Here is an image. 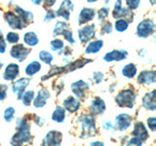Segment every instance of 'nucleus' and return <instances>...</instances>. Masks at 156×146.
Returning a JSON list of instances; mask_svg holds the SVG:
<instances>
[{
  "instance_id": "obj_1",
  "label": "nucleus",
  "mask_w": 156,
  "mask_h": 146,
  "mask_svg": "<svg viewBox=\"0 0 156 146\" xmlns=\"http://www.w3.org/2000/svg\"><path fill=\"white\" fill-rule=\"evenodd\" d=\"M17 133L13 135L11 138L12 145H22L27 143L31 140V134H30V126L26 121V118H19L17 120Z\"/></svg>"
},
{
  "instance_id": "obj_2",
  "label": "nucleus",
  "mask_w": 156,
  "mask_h": 146,
  "mask_svg": "<svg viewBox=\"0 0 156 146\" xmlns=\"http://www.w3.org/2000/svg\"><path fill=\"white\" fill-rule=\"evenodd\" d=\"M77 121L82 124V138H89L97 134L96 120L93 114H81L78 117Z\"/></svg>"
},
{
  "instance_id": "obj_3",
  "label": "nucleus",
  "mask_w": 156,
  "mask_h": 146,
  "mask_svg": "<svg viewBox=\"0 0 156 146\" xmlns=\"http://www.w3.org/2000/svg\"><path fill=\"white\" fill-rule=\"evenodd\" d=\"M136 100V94L134 90L126 89L121 91L115 96V102L120 107H127V108H133Z\"/></svg>"
},
{
  "instance_id": "obj_4",
  "label": "nucleus",
  "mask_w": 156,
  "mask_h": 146,
  "mask_svg": "<svg viewBox=\"0 0 156 146\" xmlns=\"http://www.w3.org/2000/svg\"><path fill=\"white\" fill-rule=\"evenodd\" d=\"M155 30V23L152 19H144L143 22H140L138 24L136 27V34L139 37L141 38H146L150 36L151 34H153Z\"/></svg>"
},
{
  "instance_id": "obj_5",
  "label": "nucleus",
  "mask_w": 156,
  "mask_h": 146,
  "mask_svg": "<svg viewBox=\"0 0 156 146\" xmlns=\"http://www.w3.org/2000/svg\"><path fill=\"white\" fill-rule=\"evenodd\" d=\"M96 35V26L95 24H89L80 29H78V37L82 43L89 42L92 38Z\"/></svg>"
},
{
  "instance_id": "obj_6",
  "label": "nucleus",
  "mask_w": 156,
  "mask_h": 146,
  "mask_svg": "<svg viewBox=\"0 0 156 146\" xmlns=\"http://www.w3.org/2000/svg\"><path fill=\"white\" fill-rule=\"evenodd\" d=\"M29 54V50L24 47L23 44H16L12 47L10 55L13 58H16L19 61H23Z\"/></svg>"
},
{
  "instance_id": "obj_7",
  "label": "nucleus",
  "mask_w": 156,
  "mask_h": 146,
  "mask_svg": "<svg viewBox=\"0 0 156 146\" xmlns=\"http://www.w3.org/2000/svg\"><path fill=\"white\" fill-rule=\"evenodd\" d=\"M70 88L77 99H83L85 96L86 92L89 90V84L83 80H78L76 82H73Z\"/></svg>"
},
{
  "instance_id": "obj_8",
  "label": "nucleus",
  "mask_w": 156,
  "mask_h": 146,
  "mask_svg": "<svg viewBox=\"0 0 156 146\" xmlns=\"http://www.w3.org/2000/svg\"><path fill=\"white\" fill-rule=\"evenodd\" d=\"M4 19H5V21H6V23H8V26L12 29H22L24 26V23L21 19V18L15 13H12V12L5 13Z\"/></svg>"
},
{
  "instance_id": "obj_9",
  "label": "nucleus",
  "mask_w": 156,
  "mask_h": 146,
  "mask_svg": "<svg viewBox=\"0 0 156 146\" xmlns=\"http://www.w3.org/2000/svg\"><path fill=\"white\" fill-rule=\"evenodd\" d=\"M132 117L127 113H121L115 117V128L120 130L124 131L129 129L132 124Z\"/></svg>"
},
{
  "instance_id": "obj_10",
  "label": "nucleus",
  "mask_w": 156,
  "mask_h": 146,
  "mask_svg": "<svg viewBox=\"0 0 156 146\" xmlns=\"http://www.w3.org/2000/svg\"><path fill=\"white\" fill-rule=\"evenodd\" d=\"M29 82H30V80L28 78H20V79L16 80L12 84V91L17 96L18 99H21L23 92L26 90V88L28 86Z\"/></svg>"
},
{
  "instance_id": "obj_11",
  "label": "nucleus",
  "mask_w": 156,
  "mask_h": 146,
  "mask_svg": "<svg viewBox=\"0 0 156 146\" xmlns=\"http://www.w3.org/2000/svg\"><path fill=\"white\" fill-rule=\"evenodd\" d=\"M73 9H74V6H73L71 0H63L60 8L56 12V15L58 17H62L66 21H67V19H69L70 12L73 11Z\"/></svg>"
},
{
  "instance_id": "obj_12",
  "label": "nucleus",
  "mask_w": 156,
  "mask_h": 146,
  "mask_svg": "<svg viewBox=\"0 0 156 146\" xmlns=\"http://www.w3.org/2000/svg\"><path fill=\"white\" fill-rule=\"evenodd\" d=\"M62 140V134L58 130H50L44 137L43 145H60Z\"/></svg>"
},
{
  "instance_id": "obj_13",
  "label": "nucleus",
  "mask_w": 156,
  "mask_h": 146,
  "mask_svg": "<svg viewBox=\"0 0 156 146\" xmlns=\"http://www.w3.org/2000/svg\"><path fill=\"white\" fill-rule=\"evenodd\" d=\"M128 57V52L125 50H113L109 53H106L104 56V61H121Z\"/></svg>"
},
{
  "instance_id": "obj_14",
  "label": "nucleus",
  "mask_w": 156,
  "mask_h": 146,
  "mask_svg": "<svg viewBox=\"0 0 156 146\" xmlns=\"http://www.w3.org/2000/svg\"><path fill=\"white\" fill-rule=\"evenodd\" d=\"M156 79V72L154 70H144L140 73L138 76V83L139 84H153Z\"/></svg>"
},
{
  "instance_id": "obj_15",
  "label": "nucleus",
  "mask_w": 156,
  "mask_h": 146,
  "mask_svg": "<svg viewBox=\"0 0 156 146\" xmlns=\"http://www.w3.org/2000/svg\"><path fill=\"white\" fill-rule=\"evenodd\" d=\"M132 134L141 141H144L148 137V131L141 122H136L134 124V130L132 131Z\"/></svg>"
},
{
  "instance_id": "obj_16",
  "label": "nucleus",
  "mask_w": 156,
  "mask_h": 146,
  "mask_svg": "<svg viewBox=\"0 0 156 146\" xmlns=\"http://www.w3.org/2000/svg\"><path fill=\"white\" fill-rule=\"evenodd\" d=\"M50 99V92L46 89H42L38 92L37 96L34 97L33 99V105L35 108H41L45 106L47 100Z\"/></svg>"
},
{
  "instance_id": "obj_17",
  "label": "nucleus",
  "mask_w": 156,
  "mask_h": 146,
  "mask_svg": "<svg viewBox=\"0 0 156 146\" xmlns=\"http://www.w3.org/2000/svg\"><path fill=\"white\" fill-rule=\"evenodd\" d=\"M105 110V102L100 97H95L90 104V111L93 115H101Z\"/></svg>"
},
{
  "instance_id": "obj_18",
  "label": "nucleus",
  "mask_w": 156,
  "mask_h": 146,
  "mask_svg": "<svg viewBox=\"0 0 156 146\" xmlns=\"http://www.w3.org/2000/svg\"><path fill=\"white\" fill-rule=\"evenodd\" d=\"M20 73V67L16 63H10L7 65L6 69L4 71L3 78L6 81H13L18 77Z\"/></svg>"
},
{
  "instance_id": "obj_19",
  "label": "nucleus",
  "mask_w": 156,
  "mask_h": 146,
  "mask_svg": "<svg viewBox=\"0 0 156 146\" xmlns=\"http://www.w3.org/2000/svg\"><path fill=\"white\" fill-rule=\"evenodd\" d=\"M80 101L74 96H68L66 99L63 100V108L69 113H74L80 108Z\"/></svg>"
},
{
  "instance_id": "obj_20",
  "label": "nucleus",
  "mask_w": 156,
  "mask_h": 146,
  "mask_svg": "<svg viewBox=\"0 0 156 146\" xmlns=\"http://www.w3.org/2000/svg\"><path fill=\"white\" fill-rule=\"evenodd\" d=\"M96 15L95 10L93 8H83L78 16V23L85 24L86 23L92 21Z\"/></svg>"
},
{
  "instance_id": "obj_21",
  "label": "nucleus",
  "mask_w": 156,
  "mask_h": 146,
  "mask_svg": "<svg viewBox=\"0 0 156 146\" xmlns=\"http://www.w3.org/2000/svg\"><path fill=\"white\" fill-rule=\"evenodd\" d=\"M143 105L144 108L150 111H154L156 109V104H155V90L150 91L143 99Z\"/></svg>"
},
{
  "instance_id": "obj_22",
  "label": "nucleus",
  "mask_w": 156,
  "mask_h": 146,
  "mask_svg": "<svg viewBox=\"0 0 156 146\" xmlns=\"http://www.w3.org/2000/svg\"><path fill=\"white\" fill-rule=\"evenodd\" d=\"M112 16H113V18H115V19H124L129 23L134 19V14L129 8H123V7H122L119 11L113 12Z\"/></svg>"
},
{
  "instance_id": "obj_23",
  "label": "nucleus",
  "mask_w": 156,
  "mask_h": 146,
  "mask_svg": "<svg viewBox=\"0 0 156 146\" xmlns=\"http://www.w3.org/2000/svg\"><path fill=\"white\" fill-rule=\"evenodd\" d=\"M15 12H16V14L21 18V19L24 23V26H27V23H31L33 21V14L31 12L26 11V10H23L20 6L15 7Z\"/></svg>"
},
{
  "instance_id": "obj_24",
  "label": "nucleus",
  "mask_w": 156,
  "mask_h": 146,
  "mask_svg": "<svg viewBox=\"0 0 156 146\" xmlns=\"http://www.w3.org/2000/svg\"><path fill=\"white\" fill-rule=\"evenodd\" d=\"M91 61H92L91 60L81 58V60H78V61H75L73 62H70V63H68V64L66 65V72L68 73V72L74 71V70L78 69V68H82L85 64H87V63H89Z\"/></svg>"
},
{
  "instance_id": "obj_25",
  "label": "nucleus",
  "mask_w": 156,
  "mask_h": 146,
  "mask_svg": "<svg viewBox=\"0 0 156 146\" xmlns=\"http://www.w3.org/2000/svg\"><path fill=\"white\" fill-rule=\"evenodd\" d=\"M104 46V41L102 40H95V41H92L88 44V46L85 49V53L90 55V54H97L99 53L100 50Z\"/></svg>"
},
{
  "instance_id": "obj_26",
  "label": "nucleus",
  "mask_w": 156,
  "mask_h": 146,
  "mask_svg": "<svg viewBox=\"0 0 156 146\" xmlns=\"http://www.w3.org/2000/svg\"><path fill=\"white\" fill-rule=\"evenodd\" d=\"M66 119V109L63 106L58 105L52 114V120L57 123H62Z\"/></svg>"
},
{
  "instance_id": "obj_27",
  "label": "nucleus",
  "mask_w": 156,
  "mask_h": 146,
  "mask_svg": "<svg viewBox=\"0 0 156 146\" xmlns=\"http://www.w3.org/2000/svg\"><path fill=\"white\" fill-rule=\"evenodd\" d=\"M23 42L29 47H34L38 44V37L34 32L29 31L23 35Z\"/></svg>"
},
{
  "instance_id": "obj_28",
  "label": "nucleus",
  "mask_w": 156,
  "mask_h": 146,
  "mask_svg": "<svg viewBox=\"0 0 156 146\" xmlns=\"http://www.w3.org/2000/svg\"><path fill=\"white\" fill-rule=\"evenodd\" d=\"M136 74V66L134 63H128L122 68V75L127 78H134Z\"/></svg>"
},
{
  "instance_id": "obj_29",
  "label": "nucleus",
  "mask_w": 156,
  "mask_h": 146,
  "mask_svg": "<svg viewBox=\"0 0 156 146\" xmlns=\"http://www.w3.org/2000/svg\"><path fill=\"white\" fill-rule=\"evenodd\" d=\"M41 69V64L39 61H31L30 63H28L27 66L26 67V74L28 76H33L34 74H36L38 71H40Z\"/></svg>"
},
{
  "instance_id": "obj_30",
  "label": "nucleus",
  "mask_w": 156,
  "mask_h": 146,
  "mask_svg": "<svg viewBox=\"0 0 156 146\" xmlns=\"http://www.w3.org/2000/svg\"><path fill=\"white\" fill-rule=\"evenodd\" d=\"M21 99L23 101V105L29 106V105L31 104V101L34 99V92L32 90L23 92V96L21 97Z\"/></svg>"
},
{
  "instance_id": "obj_31",
  "label": "nucleus",
  "mask_w": 156,
  "mask_h": 146,
  "mask_svg": "<svg viewBox=\"0 0 156 146\" xmlns=\"http://www.w3.org/2000/svg\"><path fill=\"white\" fill-rule=\"evenodd\" d=\"M66 28H69V26H68L67 23H66V22H62V21L57 22L56 26H55V28H54V31H53L54 36L61 35V34L62 33V31H63V30H66Z\"/></svg>"
},
{
  "instance_id": "obj_32",
  "label": "nucleus",
  "mask_w": 156,
  "mask_h": 146,
  "mask_svg": "<svg viewBox=\"0 0 156 146\" xmlns=\"http://www.w3.org/2000/svg\"><path fill=\"white\" fill-rule=\"evenodd\" d=\"M128 26H129V23L124 19H118L114 23V28L119 32L125 31L128 28Z\"/></svg>"
},
{
  "instance_id": "obj_33",
  "label": "nucleus",
  "mask_w": 156,
  "mask_h": 146,
  "mask_svg": "<svg viewBox=\"0 0 156 146\" xmlns=\"http://www.w3.org/2000/svg\"><path fill=\"white\" fill-rule=\"evenodd\" d=\"M39 58L40 61H43L46 64H51L53 61V56L51 53H49L47 51H41L39 53Z\"/></svg>"
},
{
  "instance_id": "obj_34",
  "label": "nucleus",
  "mask_w": 156,
  "mask_h": 146,
  "mask_svg": "<svg viewBox=\"0 0 156 146\" xmlns=\"http://www.w3.org/2000/svg\"><path fill=\"white\" fill-rule=\"evenodd\" d=\"M51 46V50L52 51H61L65 47V44H63V41L61 40V39H55L53 40L50 44Z\"/></svg>"
},
{
  "instance_id": "obj_35",
  "label": "nucleus",
  "mask_w": 156,
  "mask_h": 146,
  "mask_svg": "<svg viewBox=\"0 0 156 146\" xmlns=\"http://www.w3.org/2000/svg\"><path fill=\"white\" fill-rule=\"evenodd\" d=\"M15 113H16V111H15V109L13 108V107H8V108H6V110H5L4 112V120L8 122V123H10V122H12L14 117H15Z\"/></svg>"
},
{
  "instance_id": "obj_36",
  "label": "nucleus",
  "mask_w": 156,
  "mask_h": 146,
  "mask_svg": "<svg viewBox=\"0 0 156 146\" xmlns=\"http://www.w3.org/2000/svg\"><path fill=\"white\" fill-rule=\"evenodd\" d=\"M108 13H109V10L106 7H104L101 10H99V12H98V19H99V21L101 23H104L105 21V19L107 18V16H108Z\"/></svg>"
},
{
  "instance_id": "obj_37",
  "label": "nucleus",
  "mask_w": 156,
  "mask_h": 146,
  "mask_svg": "<svg viewBox=\"0 0 156 146\" xmlns=\"http://www.w3.org/2000/svg\"><path fill=\"white\" fill-rule=\"evenodd\" d=\"M6 40L8 43H17L20 40V36L18 33H15V32H8L7 35H6Z\"/></svg>"
},
{
  "instance_id": "obj_38",
  "label": "nucleus",
  "mask_w": 156,
  "mask_h": 146,
  "mask_svg": "<svg viewBox=\"0 0 156 146\" xmlns=\"http://www.w3.org/2000/svg\"><path fill=\"white\" fill-rule=\"evenodd\" d=\"M62 34L63 36H65V39L69 44H74L75 43L74 38H73V36H72V32L70 31L69 28H66V30H63Z\"/></svg>"
},
{
  "instance_id": "obj_39",
  "label": "nucleus",
  "mask_w": 156,
  "mask_h": 146,
  "mask_svg": "<svg viewBox=\"0 0 156 146\" xmlns=\"http://www.w3.org/2000/svg\"><path fill=\"white\" fill-rule=\"evenodd\" d=\"M56 17H57V15H56L55 11H53V10H48V11L46 12L45 17H44V21H45L46 23H49V22L53 21Z\"/></svg>"
},
{
  "instance_id": "obj_40",
  "label": "nucleus",
  "mask_w": 156,
  "mask_h": 146,
  "mask_svg": "<svg viewBox=\"0 0 156 146\" xmlns=\"http://www.w3.org/2000/svg\"><path fill=\"white\" fill-rule=\"evenodd\" d=\"M140 0H126L127 6L131 10H135L138 8L140 6Z\"/></svg>"
},
{
  "instance_id": "obj_41",
  "label": "nucleus",
  "mask_w": 156,
  "mask_h": 146,
  "mask_svg": "<svg viewBox=\"0 0 156 146\" xmlns=\"http://www.w3.org/2000/svg\"><path fill=\"white\" fill-rule=\"evenodd\" d=\"M112 28H113L112 27V24L109 22H105L101 26V31L105 34H109L112 32Z\"/></svg>"
},
{
  "instance_id": "obj_42",
  "label": "nucleus",
  "mask_w": 156,
  "mask_h": 146,
  "mask_svg": "<svg viewBox=\"0 0 156 146\" xmlns=\"http://www.w3.org/2000/svg\"><path fill=\"white\" fill-rule=\"evenodd\" d=\"M93 80L96 83V84H100V83L104 80V73L101 72H94L93 73Z\"/></svg>"
},
{
  "instance_id": "obj_43",
  "label": "nucleus",
  "mask_w": 156,
  "mask_h": 146,
  "mask_svg": "<svg viewBox=\"0 0 156 146\" xmlns=\"http://www.w3.org/2000/svg\"><path fill=\"white\" fill-rule=\"evenodd\" d=\"M7 90L8 86L4 84H0V100H4L7 96Z\"/></svg>"
},
{
  "instance_id": "obj_44",
  "label": "nucleus",
  "mask_w": 156,
  "mask_h": 146,
  "mask_svg": "<svg viewBox=\"0 0 156 146\" xmlns=\"http://www.w3.org/2000/svg\"><path fill=\"white\" fill-rule=\"evenodd\" d=\"M147 126H148V128L151 130L155 131L156 130V118H154V117L148 118V120H147Z\"/></svg>"
},
{
  "instance_id": "obj_45",
  "label": "nucleus",
  "mask_w": 156,
  "mask_h": 146,
  "mask_svg": "<svg viewBox=\"0 0 156 146\" xmlns=\"http://www.w3.org/2000/svg\"><path fill=\"white\" fill-rule=\"evenodd\" d=\"M5 50H6V42L2 36V31L0 30V54L5 53Z\"/></svg>"
},
{
  "instance_id": "obj_46",
  "label": "nucleus",
  "mask_w": 156,
  "mask_h": 146,
  "mask_svg": "<svg viewBox=\"0 0 156 146\" xmlns=\"http://www.w3.org/2000/svg\"><path fill=\"white\" fill-rule=\"evenodd\" d=\"M144 141H141L140 139L136 138V137H132L131 139L128 140L127 142V145H141Z\"/></svg>"
},
{
  "instance_id": "obj_47",
  "label": "nucleus",
  "mask_w": 156,
  "mask_h": 146,
  "mask_svg": "<svg viewBox=\"0 0 156 146\" xmlns=\"http://www.w3.org/2000/svg\"><path fill=\"white\" fill-rule=\"evenodd\" d=\"M102 128L105 130H113V126H112V124L109 121H104L102 122Z\"/></svg>"
},
{
  "instance_id": "obj_48",
  "label": "nucleus",
  "mask_w": 156,
  "mask_h": 146,
  "mask_svg": "<svg viewBox=\"0 0 156 146\" xmlns=\"http://www.w3.org/2000/svg\"><path fill=\"white\" fill-rule=\"evenodd\" d=\"M34 122H35V124L39 127H42L44 124H45V120L39 116H34Z\"/></svg>"
},
{
  "instance_id": "obj_49",
  "label": "nucleus",
  "mask_w": 156,
  "mask_h": 146,
  "mask_svg": "<svg viewBox=\"0 0 156 146\" xmlns=\"http://www.w3.org/2000/svg\"><path fill=\"white\" fill-rule=\"evenodd\" d=\"M122 8V1L121 0H117L115 2V5H114V10L113 12H116V11H119V10Z\"/></svg>"
},
{
  "instance_id": "obj_50",
  "label": "nucleus",
  "mask_w": 156,
  "mask_h": 146,
  "mask_svg": "<svg viewBox=\"0 0 156 146\" xmlns=\"http://www.w3.org/2000/svg\"><path fill=\"white\" fill-rule=\"evenodd\" d=\"M56 0H45L44 1V4H45L46 7H52L53 5H55Z\"/></svg>"
},
{
  "instance_id": "obj_51",
  "label": "nucleus",
  "mask_w": 156,
  "mask_h": 146,
  "mask_svg": "<svg viewBox=\"0 0 156 146\" xmlns=\"http://www.w3.org/2000/svg\"><path fill=\"white\" fill-rule=\"evenodd\" d=\"M31 1L35 5H40L43 2V0H31Z\"/></svg>"
},
{
  "instance_id": "obj_52",
  "label": "nucleus",
  "mask_w": 156,
  "mask_h": 146,
  "mask_svg": "<svg viewBox=\"0 0 156 146\" xmlns=\"http://www.w3.org/2000/svg\"><path fill=\"white\" fill-rule=\"evenodd\" d=\"M91 145H104V142H101V141H94L92 142Z\"/></svg>"
},
{
  "instance_id": "obj_53",
  "label": "nucleus",
  "mask_w": 156,
  "mask_h": 146,
  "mask_svg": "<svg viewBox=\"0 0 156 146\" xmlns=\"http://www.w3.org/2000/svg\"><path fill=\"white\" fill-rule=\"evenodd\" d=\"M66 52H69V49H68L67 47H66ZM66 56H70L71 55V53H65Z\"/></svg>"
},
{
  "instance_id": "obj_54",
  "label": "nucleus",
  "mask_w": 156,
  "mask_h": 146,
  "mask_svg": "<svg viewBox=\"0 0 156 146\" xmlns=\"http://www.w3.org/2000/svg\"><path fill=\"white\" fill-rule=\"evenodd\" d=\"M149 1H150L151 5H154V4H155V2H156V0H149Z\"/></svg>"
},
{
  "instance_id": "obj_55",
  "label": "nucleus",
  "mask_w": 156,
  "mask_h": 146,
  "mask_svg": "<svg viewBox=\"0 0 156 146\" xmlns=\"http://www.w3.org/2000/svg\"><path fill=\"white\" fill-rule=\"evenodd\" d=\"M88 2H90V3H93V2H96V1H98V0H87Z\"/></svg>"
},
{
  "instance_id": "obj_56",
  "label": "nucleus",
  "mask_w": 156,
  "mask_h": 146,
  "mask_svg": "<svg viewBox=\"0 0 156 146\" xmlns=\"http://www.w3.org/2000/svg\"><path fill=\"white\" fill-rule=\"evenodd\" d=\"M104 2H105V4H107V3H108V2H109V0H104Z\"/></svg>"
},
{
  "instance_id": "obj_57",
  "label": "nucleus",
  "mask_w": 156,
  "mask_h": 146,
  "mask_svg": "<svg viewBox=\"0 0 156 146\" xmlns=\"http://www.w3.org/2000/svg\"><path fill=\"white\" fill-rule=\"evenodd\" d=\"M2 66H3V62H0V69L2 68Z\"/></svg>"
}]
</instances>
